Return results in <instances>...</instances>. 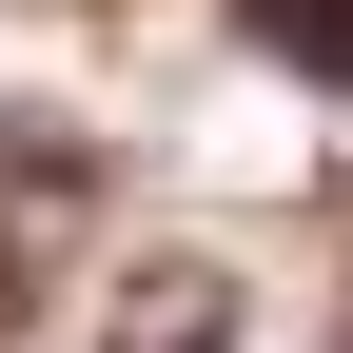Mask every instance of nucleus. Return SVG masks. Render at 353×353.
<instances>
[{
  "label": "nucleus",
  "instance_id": "nucleus-2",
  "mask_svg": "<svg viewBox=\"0 0 353 353\" xmlns=\"http://www.w3.org/2000/svg\"><path fill=\"white\" fill-rule=\"evenodd\" d=\"M236 39H255V59H294V79H334V99H353V0H236Z\"/></svg>",
  "mask_w": 353,
  "mask_h": 353
},
{
  "label": "nucleus",
  "instance_id": "nucleus-3",
  "mask_svg": "<svg viewBox=\"0 0 353 353\" xmlns=\"http://www.w3.org/2000/svg\"><path fill=\"white\" fill-rule=\"evenodd\" d=\"M0 334H20V236H0Z\"/></svg>",
  "mask_w": 353,
  "mask_h": 353
},
{
  "label": "nucleus",
  "instance_id": "nucleus-1",
  "mask_svg": "<svg viewBox=\"0 0 353 353\" xmlns=\"http://www.w3.org/2000/svg\"><path fill=\"white\" fill-rule=\"evenodd\" d=\"M236 314H255V294L216 275V255H138V275H118V334H99V353H236Z\"/></svg>",
  "mask_w": 353,
  "mask_h": 353
}]
</instances>
